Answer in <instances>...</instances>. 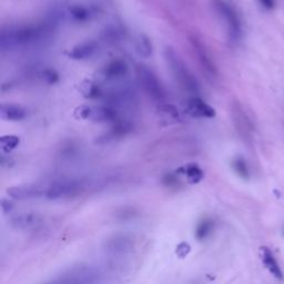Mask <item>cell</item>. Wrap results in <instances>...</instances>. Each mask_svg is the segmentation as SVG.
<instances>
[{
  "label": "cell",
  "mask_w": 284,
  "mask_h": 284,
  "mask_svg": "<svg viewBox=\"0 0 284 284\" xmlns=\"http://www.w3.org/2000/svg\"><path fill=\"white\" fill-rule=\"evenodd\" d=\"M52 20L46 25L38 26H15L3 29L0 37V46L3 50H11L23 46L38 43L52 29Z\"/></svg>",
  "instance_id": "6da1fadb"
},
{
  "label": "cell",
  "mask_w": 284,
  "mask_h": 284,
  "mask_svg": "<svg viewBox=\"0 0 284 284\" xmlns=\"http://www.w3.org/2000/svg\"><path fill=\"white\" fill-rule=\"evenodd\" d=\"M164 58L167 61V65L170 69V71L176 79L177 84L181 87L184 91L190 93L197 94L200 91L199 82L196 79L195 75L190 71V69L184 64V61L181 57L172 49L168 47L164 50Z\"/></svg>",
  "instance_id": "7a4b0ae2"
},
{
  "label": "cell",
  "mask_w": 284,
  "mask_h": 284,
  "mask_svg": "<svg viewBox=\"0 0 284 284\" xmlns=\"http://www.w3.org/2000/svg\"><path fill=\"white\" fill-rule=\"evenodd\" d=\"M87 188L86 181L81 179L65 178L56 180L45 188V198L49 200H60L73 198L81 195Z\"/></svg>",
  "instance_id": "3957f363"
},
{
  "label": "cell",
  "mask_w": 284,
  "mask_h": 284,
  "mask_svg": "<svg viewBox=\"0 0 284 284\" xmlns=\"http://www.w3.org/2000/svg\"><path fill=\"white\" fill-rule=\"evenodd\" d=\"M137 77L141 88L152 100L157 102H163L167 98V92H165L161 81L158 79L157 74L149 67L144 65L138 66Z\"/></svg>",
  "instance_id": "277c9868"
},
{
  "label": "cell",
  "mask_w": 284,
  "mask_h": 284,
  "mask_svg": "<svg viewBox=\"0 0 284 284\" xmlns=\"http://www.w3.org/2000/svg\"><path fill=\"white\" fill-rule=\"evenodd\" d=\"M213 6L217 13L226 26L229 39L238 41L242 34V25L237 10L225 0H213Z\"/></svg>",
  "instance_id": "5b68a950"
},
{
  "label": "cell",
  "mask_w": 284,
  "mask_h": 284,
  "mask_svg": "<svg viewBox=\"0 0 284 284\" xmlns=\"http://www.w3.org/2000/svg\"><path fill=\"white\" fill-rule=\"evenodd\" d=\"M99 273L92 268H79L46 284H97Z\"/></svg>",
  "instance_id": "8992f818"
},
{
  "label": "cell",
  "mask_w": 284,
  "mask_h": 284,
  "mask_svg": "<svg viewBox=\"0 0 284 284\" xmlns=\"http://www.w3.org/2000/svg\"><path fill=\"white\" fill-rule=\"evenodd\" d=\"M81 119H90L96 122H107L115 121L117 119L118 111L117 109L111 105L98 106V107H80Z\"/></svg>",
  "instance_id": "52a82bcc"
},
{
  "label": "cell",
  "mask_w": 284,
  "mask_h": 284,
  "mask_svg": "<svg viewBox=\"0 0 284 284\" xmlns=\"http://www.w3.org/2000/svg\"><path fill=\"white\" fill-rule=\"evenodd\" d=\"M45 188L38 184H27V185H17L8 189V195L18 200L27 199H36L40 197H45Z\"/></svg>",
  "instance_id": "ba28073f"
},
{
  "label": "cell",
  "mask_w": 284,
  "mask_h": 284,
  "mask_svg": "<svg viewBox=\"0 0 284 284\" xmlns=\"http://www.w3.org/2000/svg\"><path fill=\"white\" fill-rule=\"evenodd\" d=\"M12 223L22 230H31L44 223V218L37 212H24L12 219Z\"/></svg>",
  "instance_id": "9c48e42d"
},
{
  "label": "cell",
  "mask_w": 284,
  "mask_h": 284,
  "mask_svg": "<svg viewBox=\"0 0 284 284\" xmlns=\"http://www.w3.org/2000/svg\"><path fill=\"white\" fill-rule=\"evenodd\" d=\"M129 71V66L123 59H116L110 61L102 69L103 78L107 80H117L123 78Z\"/></svg>",
  "instance_id": "30bf717a"
},
{
  "label": "cell",
  "mask_w": 284,
  "mask_h": 284,
  "mask_svg": "<svg viewBox=\"0 0 284 284\" xmlns=\"http://www.w3.org/2000/svg\"><path fill=\"white\" fill-rule=\"evenodd\" d=\"M186 112L197 118H213L216 116V110L197 97L189 100L186 105Z\"/></svg>",
  "instance_id": "8fae6325"
},
{
  "label": "cell",
  "mask_w": 284,
  "mask_h": 284,
  "mask_svg": "<svg viewBox=\"0 0 284 284\" xmlns=\"http://www.w3.org/2000/svg\"><path fill=\"white\" fill-rule=\"evenodd\" d=\"M191 43H192L193 50H195V52L197 53L198 60L200 61V64H201V66H202V68L205 69V71L209 74H211V75L216 74V72H217L216 66H214L211 58L209 57V53L206 52L203 45L201 44L200 41H198L197 39H192Z\"/></svg>",
  "instance_id": "7c38bea8"
},
{
  "label": "cell",
  "mask_w": 284,
  "mask_h": 284,
  "mask_svg": "<svg viewBox=\"0 0 284 284\" xmlns=\"http://www.w3.org/2000/svg\"><path fill=\"white\" fill-rule=\"evenodd\" d=\"M261 258L263 261V264L266 266L268 271L278 280H283L282 270L279 266L278 261H276L275 256L273 255L272 251L270 250L269 248H267V247L261 248Z\"/></svg>",
  "instance_id": "4fadbf2b"
},
{
  "label": "cell",
  "mask_w": 284,
  "mask_h": 284,
  "mask_svg": "<svg viewBox=\"0 0 284 284\" xmlns=\"http://www.w3.org/2000/svg\"><path fill=\"white\" fill-rule=\"evenodd\" d=\"M97 51V44L94 41H85L73 47L69 52V57L74 60H85L92 57Z\"/></svg>",
  "instance_id": "5bb4252c"
},
{
  "label": "cell",
  "mask_w": 284,
  "mask_h": 284,
  "mask_svg": "<svg viewBox=\"0 0 284 284\" xmlns=\"http://www.w3.org/2000/svg\"><path fill=\"white\" fill-rule=\"evenodd\" d=\"M66 15L74 23H86L91 19L92 11L84 5H71L66 10Z\"/></svg>",
  "instance_id": "9a60e30c"
},
{
  "label": "cell",
  "mask_w": 284,
  "mask_h": 284,
  "mask_svg": "<svg viewBox=\"0 0 284 284\" xmlns=\"http://www.w3.org/2000/svg\"><path fill=\"white\" fill-rule=\"evenodd\" d=\"M0 117L7 121H19L26 117V110L12 103H4L0 107Z\"/></svg>",
  "instance_id": "2e32d148"
},
{
  "label": "cell",
  "mask_w": 284,
  "mask_h": 284,
  "mask_svg": "<svg viewBox=\"0 0 284 284\" xmlns=\"http://www.w3.org/2000/svg\"><path fill=\"white\" fill-rule=\"evenodd\" d=\"M132 245V241L127 238L126 235H123V237H116L113 240L109 242V251L116 253H124L131 250Z\"/></svg>",
  "instance_id": "e0dca14e"
},
{
  "label": "cell",
  "mask_w": 284,
  "mask_h": 284,
  "mask_svg": "<svg viewBox=\"0 0 284 284\" xmlns=\"http://www.w3.org/2000/svg\"><path fill=\"white\" fill-rule=\"evenodd\" d=\"M130 131H131V124L129 122H118L105 137H101V139L106 140L108 142L110 140L117 139V138L127 136Z\"/></svg>",
  "instance_id": "ac0fdd59"
},
{
  "label": "cell",
  "mask_w": 284,
  "mask_h": 284,
  "mask_svg": "<svg viewBox=\"0 0 284 284\" xmlns=\"http://www.w3.org/2000/svg\"><path fill=\"white\" fill-rule=\"evenodd\" d=\"M136 51L142 58H149L152 54V44L150 39L144 36V34H140L136 41Z\"/></svg>",
  "instance_id": "d6986e66"
},
{
  "label": "cell",
  "mask_w": 284,
  "mask_h": 284,
  "mask_svg": "<svg viewBox=\"0 0 284 284\" xmlns=\"http://www.w3.org/2000/svg\"><path fill=\"white\" fill-rule=\"evenodd\" d=\"M80 91L84 94V97H86L88 99H94L101 96V90L98 87V85L89 80L82 82L80 86Z\"/></svg>",
  "instance_id": "ffe728a7"
},
{
  "label": "cell",
  "mask_w": 284,
  "mask_h": 284,
  "mask_svg": "<svg viewBox=\"0 0 284 284\" xmlns=\"http://www.w3.org/2000/svg\"><path fill=\"white\" fill-rule=\"evenodd\" d=\"M184 173L191 183H198L203 178V171L197 164H189L184 168Z\"/></svg>",
  "instance_id": "44dd1931"
},
{
  "label": "cell",
  "mask_w": 284,
  "mask_h": 284,
  "mask_svg": "<svg viewBox=\"0 0 284 284\" xmlns=\"http://www.w3.org/2000/svg\"><path fill=\"white\" fill-rule=\"evenodd\" d=\"M20 143L19 137L17 136H4L0 138V148L4 152H10L15 150Z\"/></svg>",
  "instance_id": "7402d4cb"
},
{
  "label": "cell",
  "mask_w": 284,
  "mask_h": 284,
  "mask_svg": "<svg viewBox=\"0 0 284 284\" xmlns=\"http://www.w3.org/2000/svg\"><path fill=\"white\" fill-rule=\"evenodd\" d=\"M232 167H233L234 171L237 172L241 178L248 179L249 176H250V173H249L248 164L243 158H241V157L235 158L232 162Z\"/></svg>",
  "instance_id": "603a6c76"
},
{
  "label": "cell",
  "mask_w": 284,
  "mask_h": 284,
  "mask_svg": "<svg viewBox=\"0 0 284 284\" xmlns=\"http://www.w3.org/2000/svg\"><path fill=\"white\" fill-rule=\"evenodd\" d=\"M212 228H213V223L212 221H209V220H205V221H202L201 222L198 228H197V231H196V237L199 239V240H203L205 239L207 235H209L211 232H212Z\"/></svg>",
  "instance_id": "cb8c5ba5"
},
{
  "label": "cell",
  "mask_w": 284,
  "mask_h": 284,
  "mask_svg": "<svg viewBox=\"0 0 284 284\" xmlns=\"http://www.w3.org/2000/svg\"><path fill=\"white\" fill-rule=\"evenodd\" d=\"M43 79L49 85H53L58 82L59 80V74L57 73L56 70L53 69H46V70L43 71Z\"/></svg>",
  "instance_id": "d4e9b609"
},
{
  "label": "cell",
  "mask_w": 284,
  "mask_h": 284,
  "mask_svg": "<svg viewBox=\"0 0 284 284\" xmlns=\"http://www.w3.org/2000/svg\"><path fill=\"white\" fill-rule=\"evenodd\" d=\"M258 2L267 10H272L275 7V0H258Z\"/></svg>",
  "instance_id": "484cf974"
}]
</instances>
